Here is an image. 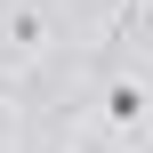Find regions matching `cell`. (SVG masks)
Instances as JSON below:
<instances>
[{
	"mask_svg": "<svg viewBox=\"0 0 153 153\" xmlns=\"http://www.w3.org/2000/svg\"><path fill=\"white\" fill-rule=\"evenodd\" d=\"M8 40H16V48H40V40H48V16H40V8H16V16H8Z\"/></svg>",
	"mask_w": 153,
	"mask_h": 153,
	"instance_id": "2",
	"label": "cell"
},
{
	"mask_svg": "<svg viewBox=\"0 0 153 153\" xmlns=\"http://www.w3.org/2000/svg\"><path fill=\"white\" fill-rule=\"evenodd\" d=\"M145 113H153V89L137 81V73L105 81V129H145Z\"/></svg>",
	"mask_w": 153,
	"mask_h": 153,
	"instance_id": "1",
	"label": "cell"
},
{
	"mask_svg": "<svg viewBox=\"0 0 153 153\" xmlns=\"http://www.w3.org/2000/svg\"><path fill=\"white\" fill-rule=\"evenodd\" d=\"M137 8H145V16H153V0H137Z\"/></svg>",
	"mask_w": 153,
	"mask_h": 153,
	"instance_id": "3",
	"label": "cell"
}]
</instances>
